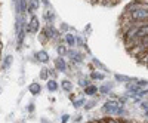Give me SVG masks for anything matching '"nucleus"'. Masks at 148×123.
<instances>
[{
    "mask_svg": "<svg viewBox=\"0 0 148 123\" xmlns=\"http://www.w3.org/2000/svg\"><path fill=\"white\" fill-rule=\"evenodd\" d=\"M119 107H121V105L119 104V101H116V100H110V101H107V102L102 105V111L107 113V114H110V116H116Z\"/></svg>",
    "mask_w": 148,
    "mask_h": 123,
    "instance_id": "1",
    "label": "nucleus"
},
{
    "mask_svg": "<svg viewBox=\"0 0 148 123\" xmlns=\"http://www.w3.org/2000/svg\"><path fill=\"white\" fill-rule=\"evenodd\" d=\"M129 15L132 21H148V10H142V9L132 10L129 12Z\"/></svg>",
    "mask_w": 148,
    "mask_h": 123,
    "instance_id": "2",
    "label": "nucleus"
},
{
    "mask_svg": "<svg viewBox=\"0 0 148 123\" xmlns=\"http://www.w3.org/2000/svg\"><path fill=\"white\" fill-rule=\"evenodd\" d=\"M39 27H40L39 18L33 16V18L28 21V24H27V31H30V33H37V31H39Z\"/></svg>",
    "mask_w": 148,
    "mask_h": 123,
    "instance_id": "3",
    "label": "nucleus"
},
{
    "mask_svg": "<svg viewBox=\"0 0 148 123\" xmlns=\"http://www.w3.org/2000/svg\"><path fill=\"white\" fill-rule=\"evenodd\" d=\"M55 68L58 70V71H67V63H65V59H64V56H58L56 59H55Z\"/></svg>",
    "mask_w": 148,
    "mask_h": 123,
    "instance_id": "4",
    "label": "nucleus"
},
{
    "mask_svg": "<svg viewBox=\"0 0 148 123\" xmlns=\"http://www.w3.org/2000/svg\"><path fill=\"white\" fill-rule=\"evenodd\" d=\"M28 92L31 93V95H39L40 92H42V86H40V83L39 82H33L30 86H28Z\"/></svg>",
    "mask_w": 148,
    "mask_h": 123,
    "instance_id": "5",
    "label": "nucleus"
},
{
    "mask_svg": "<svg viewBox=\"0 0 148 123\" xmlns=\"http://www.w3.org/2000/svg\"><path fill=\"white\" fill-rule=\"evenodd\" d=\"M36 56H37V59H39L40 63H43V64L49 63V54H47L46 51H39V52L36 54Z\"/></svg>",
    "mask_w": 148,
    "mask_h": 123,
    "instance_id": "6",
    "label": "nucleus"
},
{
    "mask_svg": "<svg viewBox=\"0 0 148 123\" xmlns=\"http://www.w3.org/2000/svg\"><path fill=\"white\" fill-rule=\"evenodd\" d=\"M65 42H67V45H68L70 47H74V46L77 45L76 37H74V34H71V33H67V34H65Z\"/></svg>",
    "mask_w": 148,
    "mask_h": 123,
    "instance_id": "7",
    "label": "nucleus"
},
{
    "mask_svg": "<svg viewBox=\"0 0 148 123\" xmlns=\"http://www.w3.org/2000/svg\"><path fill=\"white\" fill-rule=\"evenodd\" d=\"M58 88H59V85H58L56 80H53V79H49L47 80V89L51 91V92H56Z\"/></svg>",
    "mask_w": 148,
    "mask_h": 123,
    "instance_id": "8",
    "label": "nucleus"
},
{
    "mask_svg": "<svg viewBox=\"0 0 148 123\" xmlns=\"http://www.w3.org/2000/svg\"><path fill=\"white\" fill-rule=\"evenodd\" d=\"M39 6H40L39 0H28V9H27V12H34L36 9H39Z\"/></svg>",
    "mask_w": 148,
    "mask_h": 123,
    "instance_id": "9",
    "label": "nucleus"
},
{
    "mask_svg": "<svg viewBox=\"0 0 148 123\" xmlns=\"http://www.w3.org/2000/svg\"><path fill=\"white\" fill-rule=\"evenodd\" d=\"M84 93L88 95V96H93L95 93H98V88L95 85H89L88 88H84Z\"/></svg>",
    "mask_w": 148,
    "mask_h": 123,
    "instance_id": "10",
    "label": "nucleus"
},
{
    "mask_svg": "<svg viewBox=\"0 0 148 123\" xmlns=\"http://www.w3.org/2000/svg\"><path fill=\"white\" fill-rule=\"evenodd\" d=\"M147 36H148V24L144 25V27H141L136 33V37H139V39H144V37H147Z\"/></svg>",
    "mask_w": 148,
    "mask_h": 123,
    "instance_id": "11",
    "label": "nucleus"
},
{
    "mask_svg": "<svg viewBox=\"0 0 148 123\" xmlns=\"http://www.w3.org/2000/svg\"><path fill=\"white\" fill-rule=\"evenodd\" d=\"M90 79L92 80H104L105 79V74H104V73H99V71H92Z\"/></svg>",
    "mask_w": 148,
    "mask_h": 123,
    "instance_id": "12",
    "label": "nucleus"
},
{
    "mask_svg": "<svg viewBox=\"0 0 148 123\" xmlns=\"http://www.w3.org/2000/svg\"><path fill=\"white\" fill-rule=\"evenodd\" d=\"M12 61H14V56H12V55H6L5 56V59H3V70H8L10 67Z\"/></svg>",
    "mask_w": 148,
    "mask_h": 123,
    "instance_id": "13",
    "label": "nucleus"
},
{
    "mask_svg": "<svg viewBox=\"0 0 148 123\" xmlns=\"http://www.w3.org/2000/svg\"><path fill=\"white\" fill-rule=\"evenodd\" d=\"M61 88H62L64 91H67V92H71V89H73V83H71L70 80H62V83H61Z\"/></svg>",
    "mask_w": 148,
    "mask_h": 123,
    "instance_id": "14",
    "label": "nucleus"
},
{
    "mask_svg": "<svg viewBox=\"0 0 148 123\" xmlns=\"http://www.w3.org/2000/svg\"><path fill=\"white\" fill-rule=\"evenodd\" d=\"M84 104H86L84 98H79V100H74V101H73V107H74V108H80V107H83Z\"/></svg>",
    "mask_w": 148,
    "mask_h": 123,
    "instance_id": "15",
    "label": "nucleus"
},
{
    "mask_svg": "<svg viewBox=\"0 0 148 123\" xmlns=\"http://www.w3.org/2000/svg\"><path fill=\"white\" fill-rule=\"evenodd\" d=\"M70 56H71V59L73 61H76V63H82V55L80 54H77V52H70Z\"/></svg>",
    "mask_w": 148,
    "mask_h": 123,
    "instance_id": "16",
    "label": "nucleus"
},
{
    "mask_svg": "<svg viewBox=\"0 0 148 123\" xmlns=\"http://www.w3.org/2000/svg\"><path fill=\"white\" fill-rule=\"evenodd\" d=\"M40 79H42V80H49V70H47V68H42V71H40Z\"/></svg>",
    "mask_w": 148,
    "mask_h": 123,
    "instance_id": "17",
    "label": "nucleus"
},
{
    "mask_svg": "<svg viewBox=\"0 0 148 123\" xmlns=\"http://www.w3.org/2000/svg\"><path fill=\"white\" fill-rule=\"evenodd\" d=\"M58 54H59V56H64V55H67V54H68L67 47H65V46H62V45H59V46H58Z\"/></svg>",
    "mask_w": 148,
    "mask_h": 123,
    "instance_id": "18",
    "label": "nucleus"
},
{
    "mask_svg": "<svg viewBox=\"0 0 148 123\" xmlns=\"http://www.w3.org/2000/svg\"><path fill=\"white\" fill-rule=\"evenodd\" d=\"M116 80H119V82H130L132 79H130V77H127V76H121V74H116Z\"/></svg>",
    "mask_w": 148,
    "mask_h": 123,
    "instance_id": "19",
    "label": "nucleus"
},
{
    "mask_svg": "<svg viewBox=\"0 0 148 123\" xmlns=\"http://www.w3.org/2000/svg\"><path fill=\"white\" fill-rule=\"evenodd\" d=\"M79 85L83 86V88H88V86L90 85V82H89V79H80L79 80Z\"/></svg>",
    "mask_w": 148,
    "mask_h": 123,
    "instance_id": "20",
    "label": "nucleus"
},
{
    "mask_svg": "<svg viewBox=\"0 0 148 123\" xmlns=\"http://www.w3.org/2000/svg\"><path fill=\"white\" fill-rule=\"evenodd\" d=\"M98 91H99L101 93H104V95H105V93H108V92L111 91V88H110V86H101V88L98 89Z\"/></svg>",
    "mask_w": 148,
    "mask_h": 123,
    "instance_id": "21",
    "label": "nucleus"
},
{
    "mask_svg": "<svg viewBox=\"0 0 148 123\" xmlns=\"http://www.w3.org/2000/svg\"><path fill=\"white\" fill-rule=\"evenodd\" d=\"M95 104H96L95 100H93V101H89V102H86V104H84V108H86V110H90V108L95 107Z\"/></svg>",
    "mask_w": 148,
    "mask_h": 123,
    "instance_id": "22",
    "label": "nucleus"
},
{
    "mask_svg": "<svg viewBox=\"0 0 148 123\" xmlns=\"http://www.w3.org/2000/svg\"><path fill=\"white\" fill-rule=\"evenodd\" d=\"M139 107L144 110V111H148V101H147V100H145V101H141Z\"/></svg>",
    "mask_w": 148,
    "mask_h": 123,
    "instance_id": "23",
    "label": "nucleus"
},
{
    "mask_svg": "<svg viewBox=\"0 0 148 123\" xmlns=\"http://www.w3.org/2000/svg\"><path fill=\"white\" fill-rule=\"evenodd\" d=\"M125 114H126V110H125V107H119V110H117L116 116H125Z\"/></svg>",
    "mask_w": 148,
    "mask_h": 123,
    "instance_id": "24",
    "label": "nucleus"
},
{
    "mask_svg": "<svg viewBox=\"0 0 148 123\" xmlns=\"http://www.w3.org/2000/svg\"><path fill=\"white\" fill-rule=\"evenodd\" d=\"M105 120H107V123H121V122H119L117 119H113V117H111V119L108 117V119H105Z\"/></svg>",
    "mask_w": 148,
    "mask_h": 123,
    "instance_id": "25",
    "label": "nucleus"
},
{
    "mask_svg": "<svg viewBox=\"0 0 148 123\" xmlns=\"http://www.w3.org/2000/svg\"><path fill=\"white\" fill-rule=\"evenodd\" d=\"M68 120H70V116H68V114H64L62 119H61V123H67Z\"/></svg>",
    "mask_w": 148,
    "mask_h": 123,
    "instance_id": "26",
    "label": "nucleus"
},
{
    "mask_svg": "<svg viewBox=\"0 0 148 123\" xmlns=\"http://www.w3.org/2000/svg\"><path fill=\"white\" fill-rule=\"evenodd\" d=\"M136 2H141V3H147L148 5V0H136Z\"/></svg>",
    "mask_w": 148,
    "mask_h": 123,
    "instance_id": "27",
    "label": "nucleus"
},
{
    "mask_svg": "<svg viewBox=\"0 0 148 123\" xmlns=\"http://www.w3.org/2000/svg\"><path fill=\"white\" fill-rule=\"evenodd\" d=\"M98 123H107V120L105 119H101V120H98Z\"/></svg>",
    "mask_w": 148,
    "mask_h": 123,
    "instance_id": "28",
    "label": "nucleus"
},
{
    "mask_svg": "<svg viewBox=\"0 0 148 123\" xmlns=\"http://www.w3.org/2000/svg\"><path fill=\"white\" fill-rule=\"evenodd\" d=\"M145 116H147V117H148V111H145Z\"/></svg>",
    "mask_w": 148,
    "mask_h": 123,
    "instance_id": "29",
    "label": "nucleus"
},
{
    "mask_svg": "<svg viewBox=\"0 0 148 123\" xmlns=\"http://www.w3.org/2000/svg\"><path fill=\"white\" fill-rule=\"evenodd\" d=\"M89 123H98V122H89Z\"/></svg>",
    "mask_w": 148,
    "mask_h": 123,
    "instance_id": "30",
    "label": "nucleus"
},
{
    "mask_svg": "<svg viewBox=\"0 0 148 123\" xmlns=\"http://www.w3.org/2000/svg\"><path fill=\"white\" fill-rule=\"evenodd\" d=\"M104 2H107V0H104Z\"/></svg>",
    "mask_w": 148,
    "mask_h": 123,
    "instance_id": "31",
    "label": "nucleus"
},
{
    "mask_svg": "<svg viewBox=\"0 0 148 123\" xmlns=\"http://www.w3.org/2000/svg\"><path fill=\"white\" fill-rule=\"evenodd\" d=\"M147 101H148V100H147Z\"/></svg>",
    "mask_w": 148,
    "mask_h": 123,
    "instance_id": "32",
    "label": "nucleus"
},
{
    "mask_svg": "<svg viewBox=\"0 0 148 123\" xmlns=\"http://www.w3.org/2000/svg\"><path fill=\"white\" fill-rule=\"evenodd\" d=\"M147 65H148V64H147Z\"/></svg>",
    "mask_w": 148,
    "mask_h": 123,
    "instance_id": "33",
    "label": "nucleus"
}]
</instances>
